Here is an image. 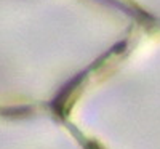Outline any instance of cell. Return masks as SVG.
Segmentation results:
<instances>
[{
	"label": "cell",
	"instance_id": "6da1fadb",
	"mask_svg": "<svg viewBox=\"0 0 160 149\" xmlns=\"http://www.w3.org/2000/svg\"><path fill=\"white\" fill-rule=\"evenodd\" d=\"M93 149H99V147H98V146H93Z\"/></svg>",
	"mask_w": 160,
	"mask_h": 149
}]
</instances>
